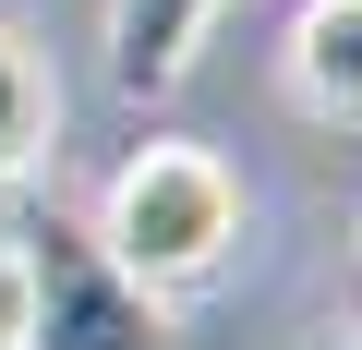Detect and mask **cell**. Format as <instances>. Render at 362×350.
I'll return each mask as SVG.
<instances>
[{
    "label": "cell",
    "mask_w": 362,
    "mask_h": 350,
    "mask_svg": "<svg viewBox=\"0 0 362 350\" xmlns=\"http://www.w3.org/2000/svg\"><path fill=\"white\" fill-rule=\"evenodd\" d=\"M206 25H218V0H109V73H121V97H169L194 73Z\"/></svg>",
    "instance_id": "cell-3"
},
{
    "label": "cell",
    "mask_w": 362,
    "mask_h": 350,
    "mask_svg": "<svg viewBox=\"0 0 362 350\" xmlns=\"http://www.w3.org/2000/svg\"><path fill=\"white\" fill-rule=\"evenodd\" d=\"M49 145H61V85H49V61L13 25H0V182L49 169Z\"/></svg>",
    "instance_id": "cell-5"
},
{
    "label": "cell",
    "mask_w": 362,
    "mask_h": 350,
    "mask_svg": "<svg viewBox=\"0 0 362 350\" xmlns=\"http://www.w3.org/2000/svg\"><path fill=\"white\" fill-rule=\"evenodd\" d=\"M0 350H25V242L0 230Z\"/></svg>",
    "instance_id": "cell-6"
},
{
    "label": "cell",
    "mask_w": 362,
    "mask_h": 350,
    "mask_svg": "<svg viewBox=\"0 0 362 350\" xmlns=\"http://www.w3.org/2000/svg\"><path fill=\"white\" fill-rule=\"evenodd\" d=\"M326 350H362V338H326Z\"/></svg>",
    "instance_id": "cell-7"
},
{
    "label": "cell",
    "mask_w": 362,
    "mask_h": 350,
    "mask_svg": "<svg viewBox=\"0 0 362 350\" xmlns=\"http://www.w3.org/2000/svg\"><path fill=\"white\" fill-rule=\"evenodd\" d=\"M25 242V350H169V302L133 290L85 218L13 230Z\"/></svg>",
    "instance_id": "cell-2"
},
{
    "label": "cell",
    "mask_w": 362,
    "mask_h": 350,
    "mask_svg": "<svg viewBox=\"0 0 362 350\" xmlns=\"http://www.w3.org/2000/svg\"><path fill=\"white\" fill-rule=\"evenodd\" d=\"M290 97L314 121L362 133V0H302V25H290Z\"/></svg>",
    "instance_id": "cell-4"
},
{
    "label": "cell",
    "mask_w": 362,
    "mask_h": 350,
    "mask_svg": "<svg viewBox=\"0 0 362 350\" xmlns=\"http://www.w3.org/2000/svg\"><path fill=\"white\" fill-rule=\"evenodd\" d=\"M97 254L133 278V290H157V302H181V290H206V278H230V254H242V182H230V157L218 145H133L121 169H109V194H97Z\"/></svg>",
    "instance_id": "cell-1"
}]
</instances>
